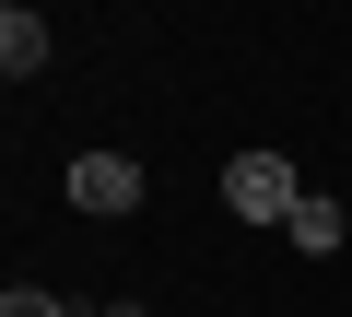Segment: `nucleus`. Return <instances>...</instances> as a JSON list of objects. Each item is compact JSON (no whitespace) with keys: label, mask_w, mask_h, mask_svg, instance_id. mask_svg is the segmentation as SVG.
<instances>
[{"label":"nucleus","mask_w":352,"mask_h":317,"mask_svg":"<svg viewBox=\"0 0 352 317\" xmlns=\"http://www.w3.org/2000/svg\"><path fill=\"white\" fill-rule=\"evenodd\" d=\"M294 200H305V177L282 165V153H235L223 165V212L235 223H294Z\"/></svg>","instance_id":"1"},{"label":"nucleus","mask_w":352,"mask_h":317,"mask_svg":"<svg viewBox=\"0 0 352 317\" xmlns=\"http://www.w3.org/2000/svg\"><path fill=\"white\" fill-rule=\"evenodd\" d=\"M71 212H141V153H82L71 165Z\"/></svg>","instance_id":"2"},{"label":"nucleus","mask_w":352,"mask_h":317,"mask_svg":"<svg viewBox=\"0 0 352 317\" xmlns=\"http://www.w3.org/2000/svg\"><path fill=\"white\" fill-rule=\"evenodd\" d=\"M0 71H12V83L47 71V12H36V0H12V12H0Z\"/></svg>","instance_id":"3"},{"label":"nucleus","mask_w":352,"mask_h":317,"mask_svg":"<svg viewBox=\"0 0 352 317\" xmlns=\"http://www.w3.org/2000/svg\"><path fill=\"white\" fill-rule=\"evenodd\" d=\"M282 235H294V247H305V259H329V247H352V212H340V200H329V188H305V200H294V223H282Z\"/></svg>","instance_id":"4"},{"label":"nucleus","mask_w":352,"mask_h":317,"mask_svg":"<svg viewBox=\"0 0 352 317\" xmlns=\"http://www.w3.org/2000/svg\"><path fill=\"white\" fill-rule=\"evenodd\" d=\"M0 317H82L59 282H12V294H0Z\"/></svg>","instance_id":"5"},{"label":"nucleus","mask_w":352,"mask_h":317,"mask_svg":"<svg viewBox=\"0 0 352 317\" xmlns=\"http://www.w3.org/2000/svg\"><path fill=\"white\" fill-rule=\"evenodd\" d=\"M106 317H153V305H129V294H118V305H106Z\"/></svg>","instance_id":"6"}]
</instances>
